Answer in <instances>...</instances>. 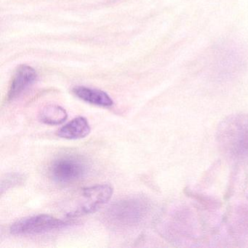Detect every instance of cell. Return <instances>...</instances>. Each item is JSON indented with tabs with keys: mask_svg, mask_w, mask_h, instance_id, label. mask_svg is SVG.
Masks as SVG:
<instances>
[{
	"mask_svg": "<svg viewBox=\"0 0 248 248\" xmlns=\"http://www.w3.org/2000/svg\"><path fill=\"white\" fill-rule=\"evenodd\" d=\"M66 221L47 214L36 215L17 220L11 226V233L18 236L41 234L63 229L68 226Z\"/></svg>",
	"mask_w": 248,
	"mask_h": 248,
	"instance_id": "cell-4",
	"label": "cell"
},
{
	"mask_svg": "<svg viewBox=\"0 0 248 248\" xmlns=\"http://www.w3.org/2000/svg\"><path fill=\"white\" fill-rule=\"evenodd\" d=\"M89 168V164L83 156L75 154H65L51 162L49 172L56 182L69 184L83 178L88 174Z\"/></svg>",
	"mask_w": 248,
	"mask_h": 248,
	"instance_id": "cell-2",
	"label": "cell"
},
{
	"mask_svg": "<svg viewBox=\"0 0 248 248\" xmlns=\"http://www.w3.org/2000/svg\"><path fill=\"white\" fill-rule=\"evenodd\" d=\"M90 133L91 126L88 120L83 117H78L61 127L58 130L57 135L62 139L77 140L86 137Z\"/></svg>",
	"mask_w": 248,
	"mask_h": 248,
	"instance_id": "cell-7",
	"label": "cell"
},
{
	"mask_svg": "<svg viewBox=\"0 0 248 248\" xmlns=\"http://www.w3.org/2000/svg\"><path fill=\"white\" fill-rule=\"evenodd\" d=\"M24 175L19 173H10L5 175V178H2L1 191L2 194L4 191H7L9 188L22 184L24 182Z\"/></svg>",
	"mask_w": 248,
	"mask_h": 248,
	"instance_id": "cell-10",
	"label": "cell"
},
{
	"mask_svg": "<svg viewBox=\"0 0 248 248\" xmlns=\"http://www.w3.org/2000/svg\"><path fill=\"white\" fill-rule=\"evenodd\" d=\"M37 75L31 66L21 65L16 71L7 95V101H11L19 97L24 91L35 82Z\"/></svg>",
	"mask_w": 248,
	"mask_h": 248,
	"instance_id": "cell-6",
	"label": "cell"
},
{
	"mask_svg": "<svg viewBox=\"0 0 248 248\" xmlns=\"http://www.w3.org/2000/svg\"><path fill=\"white\" fill-rule=\"evenodd\" d=\"M73 93L79 99L88 104L101 107H111L114 104L112 98L104 91L85 86L75 87Z\"/></svg>",
	"mask_w": 248,
	"mask_h": 248,
	"instance_id": "cell-8",
	"label": "cell"
},
{
	"mask_svg": "<svg viewBox=\"0 0 248 248\" xmlns=\"http://www.w3.org/2000/svg\"><path fill=\"white\" fill-rule=\"evenodd\" d=\"M68 114L66 110L59 106L49 105L44 107L39 114L42 123L49 125H58L66 121Z\"/></svg>",
	"mask_w": 248,
	"mask_h": 248,
	"instance_id": "cell-9",
	"label": "cell"
},
{
	"mask_svg": "<svg viewBox=\"0 0 248 248\" xmlns=\"http://www.w3.org/2000/svg\"><path fill=\"white\" fill-rule=\"evenodd\" d=\"M220 139L233 155L248 154V117H236L225 122L220 131Z\"/></svg>",
	"mask_w": 248,
	"mask_h": 248,
	"instance_id": "cell-3",
	"label": "cell"
},
{
	"mask_svg": "<svg viewBox=\"0 0 248 248\" xmlns=\"http://www.w3.org/2000/svg\"><path fill=\"white\" fill-rule=\"evenodd\" d=\"M149 210V202L145 197L130 196L111 204L106 212V219L114 227H133L145 218Z\"/></svg>",
	"mask_w": 248,
	"mask_h": 248,
	"instance_id": "cell-1",
	"label": "cell"
},
{
	"mask_svg": "<svg viewBox=\"0 0 248 248\" xmlns=\"http://www.w3.org/2000/svg\"><path fill=\"white\" fill-rule=\"evenodd\" d=\"M114 189L109 184H98L83 188L76 209L68 213L69 217H78L83 215L95 213L108 202L112 196Z\"/></svg>",
	"mask_w": 248,
	"mask_h": 248,
	"instance_id": "cell-5",
	"label": "cell"
}]
</instances>
